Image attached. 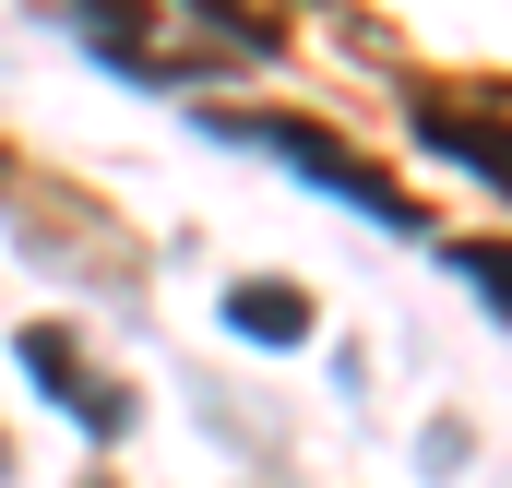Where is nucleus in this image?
I'll return each instance as SVG.
<instances>
[{
    "label": "nucleus",
    "instance_id": "7ed1b4c3",
    "mask_svg": "<svg viewBox=\"0 0 512 488\" xmlns=\"http://www.w3.org/2000/svg\"><path fill=\"white\" fill-rule=\"evenodd\" d=\"M417 131H429V143H441L453 167H477V179H489V191L512 203V131H501V120H465V108H429Z\"/></svg>",
    "mask_w": 512,
    "mask_h": 488
},
{
    "label": "nucleus",
    "instance_id": "20e7f679",
    "mask_svg": "<svg viewBox=\"0 0 512 488\" xmlns=\"http://www.w3.org/2000/svg\"><path fill=\"white\" fill-rule=\"evenodd\" d=\"M227 322L251 334V346H310V286H286V274H262L227 298Z\"/></svg>",
    "mask_w": 512,
    "mask_h": 488
},
{
    "label": "nucleus",
    "instance_id": "39448f33",
    "mask_svg": "<svg viewBox=\"0 0 512 488\" xmlns=\"http://www.w3.org/2000/svg\"><path fill=\"white\" fill-rule=\"evenodd\" d=\"M453 262H465V274L489 286V310H501V322H512V250H453Z\"/></svg>",
    "mask_w": 512,
    "mask_h": 488
},
{
    "label": "nucleus",
    "instance_id": "423d86ee",
    "mask_svg": "<svg viewBox=\"0 0 512 488\" xmlns=\"http://www.w3.org/2000/svg\"><path fill=\"white\" fill-rule=\"evenodd\" d=\"M215 12H227V0H215Z\"/></svg>",
    "mask_w": 512,
    "mask_h": 488
},
{
    "label": "nucleus",
    "instance_id": "f03ea898",
    "mask_svg": "<svg viewBox=\"0 0 512 488\" xmlns=\"http://www.w3.org/2000/svg\"><path fill=\"white\" fill-rule=\"evenodd\" d=\"M12 358H24V381H36V393H60L96 441H120V429H131V381H96V369H84V346H72L60 322H24V334H12Z\"/></svg>",
    "mask_w": 512,
    "mask_h": 488
},
{
    "label": "nucleus",
    "instance_id": "f257e3e1",
    "mask_svg": "<svg viewBox=\"0 0 512 488\" xmlns=\"http://www.w3.org/2000/svg\"><path fill=\"white\" fill-rule=\"evenodd\" d=\"M215 143H239V155H274L286 179H310V191H334V203H358L370 227H393V239H417L429 215L405 203V179H382L370 155H346L334 131H310V120H203Z\"/></svg>",
    "mask_w": 512,
    "mask_h": 488
}]
</instances>
